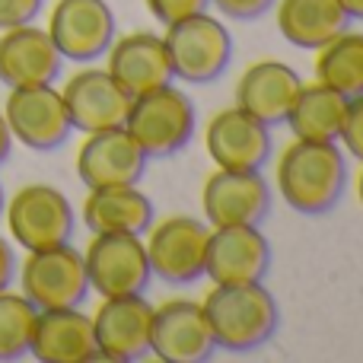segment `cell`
Returning <instances> with one entry per match:
<instances>
[{"instance_id": "cell-1", "label": "cell", "mask_w": 363, "mask_h": 363, "mask_svg": "<svg viewBox=\"0 0 363 363\" xmlns=\"http://www.w3.org/2000/svg\"><path fill=\"white\" fill-rule=\"evenodd\" d=\"M347 188V163L338 140L294 138L274 160V191L296 213L319 217L341 201Z\"/></svg>"}, {"instance_id": "cell-17", "label": "cell", "mask_w": 363, "mask_h": 363, "mask_svg": "<svg viewBox=\"0 0 363 363\" xmlns=\"http://www.w3.org/2000/svg\"><path fill=\"white\" fill-rule=\"evenodd\" d=\"M147 169V153L138 140L121 128L86 134V140L77 150V176L86 188L108 185H138Z\"/></svg>"}, {"instance_id": "cell-32", "label": "cell", "mask_w": 363, "mask_h": 363, "mask_svg": "<svg viewBox=\"0 0 363 363\" xmlns=\"http://www.w3.org/2000/svg\"><path fill=\"white\" fill-rule=\"evenodd\" d=\"M10 147H13V134H10V128H6L4 112H0V163H6V157H10Z\"/></svg>"}, {"instance_id": "cell-28", "label": "cell", "mask_w": 363, "mask_h": 363, "mask_svg": "<svg viewBox=\"0 0 363 363\" xmlns=\"http://www.w3.org/2000/svg\"><path fill=\"white\" fill-rule=\"evenodd\" d=\"M144 4L153 19L169 26V23H176V19H185V16H191V13L207 10L211 0H144Z\"/></svg>"}, {"instance_id": "cell-5", "label": "cell", "mask_w": 363, "mask_h": 363, "mask_svg": "<svg viewBox=\"0 0 363 363\" xmlns=\"http://www.w3.org/2000/svg\"><path fill=\"white\" fill-rule=\"evenodd\" d=\"M207 239H211V226L204 220H194L188 213H172L147 226L144 249L150 271L166 284H194L204 277L207 262Z\"/></svg>"}, {"instance_id": "cell-25", "label": "cell", "mask_w": 363, "mask_h": 363, "mask_svg": "<svg viewBox=\"0 0 363 363\" xmlns=\"http://www.w3.org/2000/svg\"><path fill=\"white\" fill-rule=\"evenodd\" d=\"M315 80L345 99L363 93V32L341 29L315 48Z\"/></svg>"}, {"instance_id": "cell-13", "label": "cell", "mask_w": 363, "mask_h": 363, "mask_svg": "<svg viewBox=\"0 0 363 363\" xmlns=\"http://www.w3.org/2000/svg\"><path fill=\"white\" fill-rule=\"evenodd\" d=\"M217 351L201 300H166L153 306L150 354L163 363H201Z\"/></svg>"}, {"instance_id": "cell-16", "label": "cell", "mask_w": 363, "mask_h": 363, "mask_svg": "<svg viewBox=\"0 0 363 363\" xmlns=\"http://www.w3.org/2000/svg\"><path fill=\"white\" fill-rule=\"evenodd\" d=\"M271 268V242L258 226H211L204 277L211 284H258Z\"/></svg>"}, {"instance_id": "cell-18", "label": "cell", "mask_w": 363, "mask_h": 363, "mask_svg": "<svg viewBox=\"0 0 363 363\" xmlns=\"http://www.w3.org/2000/svg\"><path fill=\"white\" fill-rule=\"evenodd\" d=\"M106 55V70L125 86V93H131V99L176 80L166 42L157 32L140 29L128 32V35H115Z\"/></svg>"}, {"instance_id": "cell-20", "label": "cell", "mask_w": 363, "mask_h": 363, "mask_svg": "<svg viewBox=\"0 0 363 363\" xmlns=\"http://www.w3.org/2000/svg\"><path fill=\"white\" fill-rule=\"evenodd\" d=\"M303 80L290 64L284 61H255L242 70L236 80V106L258 118L262 125L274 128L287 118Z\"/></svg>"}, {"instance_id": "cell-21", "label": "cell", "mask_w": 363, "mask_h": 363, "mask_svg": "<svg viewBox=\"0 0 363 363\" xmlns=\"http://www.w3.org/2000/svg\"><path fill=\"white\" fill-rule=\"evenodd\" d=\"M29 354L42 363H89L96 360L93 319L80 306L38 309Z\"/></svg>"}, {"instance_id": "cell-6", "label": "cell", "mask_w": 363, "mask_h": 363, "mask_svg": "<svg viewBox=\"0 0 363 363\" xmlns=\"http://www.w3.org/2000/svg\"><path fill=\"white\" fill-rule=\"evenodd\" d=\"M19 287L35 309H67L80 306L89 296L86 268H83V252L70 242L35 249L19 264Z\"/></svg>"}, {"instance_id": "cell-35", "label": "cell", "mask_w": 363, "mask_h": 363, "mask_svg": "<svg viewBox=\"0 0 363 363\" xmlns=\"http://www.w3.org/2000/svg\"><path fill=\"white\" fill-rule=\"evenodd\" d=\"M4 204H6V198H4V185H0V213H4Z\"/></svg>"}, {"instance_id": "cell-22", "label": "cell", "mask_w": 363, "mask_h": 363, "mask_svg": "<svg viewBox=\"0 0 363 363\" xmlns=\"http://www.w3.org/2000/svg\"><path fill=\"white\" fill-rule=\"evenodd\" d=\"M83 201V223L89 233H138L144 236L153 223V201L138 185H108L86 188Z\"/></svg>"}, {"instance_id": "cell-12", "label": "cell", "mask_w": 363, "mask_h": 363, "mask_svg": "<svg viewBox=\"0 0 363 363\" xmlns=\"http://www.w3.org/2000/svg\"><path fill=\"white\" fill-rule=\"evenodd\" d=\"M64 61L89 64L108 51L115 38V13L106 0H57L45 29Z\"/></svg>"}, {"instance_id": "cell-11", "label": "cell", "mask_w": 363, "mask_h": 363, "mask_svg": "<svg viewBox=\"0 0 363 363\" xmlns=\"http://www.w3.org/2000/svg\"><path fill=\"white\" fill-rule=\"evenodd\" d=\"M201 211L207 226H258L271 211L262 169H217L204 179Z\"/></svg>"}, {"instance_id": "cell-19", "label": "cell", "mask_w": 363, "mask_h": 363, "mask_svg": "<svg viewBox=\"0 0 363 363\" xmlns=\"http://www.w3.org/2000/svg\"><path fill=\"white\" fill-rule=\"evenodd\" d=\"M64 57L51 35L32 23L0 29V83L16 86H45L61 77Z\"/></svg>"}, {"instance_id": "cell-27", "label": "cell", "mask_w": 363, "mask_h": 363, "mask_svg": "<svg viewBox=\"0 0 363 363\" xmlns=\"http://www.w3.org/2000/svg\"><path fill=\"white\" fill-rule=\"evenodd\" d=\"M338 144H345V150L351 153L354 160H360V163H363V93L347 99Z\"/></svg>"}, {"instance_id": "cell-29", "label": "cell", "mask_w": 363, "mask_h": 363, "mask_svg": "<svg viewBox=\"0 0 363 363\" xmlns=\"http://www.w3.org/2000/svg\"><path fill=\"white\" fill-rule=\"evenodd\" d=\"M217 6V13L230 19H239V23H249V19H258L274 6V0H211Z\"/></svg>"}, {"instance_id": "cell-4", "label": "cell", "mask_w": 363, "mask_h": 363, "mask_svg": "<svg viewBox=\"0 0 363 363\" xmlns=\"http://www.w3.org/2000/svg\"><path fill=\"white\" fill-rule=\"evenodd\" d=\"M163 42L166 51H169L172 74L185 83H211L230 67L233 57L230 29L207 10L169 23Z\"/></svg>"}, {"instance_id": "cell-9", "label": "cell", "mask_w": 363, "mask_h": 363, "mask_svg": "<svg viewBox=\"0 0 363 363\" xmlns=\"http://www.w3.org/2000/svg\"><path fill=\"white\" fill-rule=\"evenodd\" d=\"M96 338V360L131 363L150 354L153 306L144 294L99 296V306L89 315Z\"/></svg>"}, {"instance_id": "cell-3", "label": "cell", "mask_w": 363, "mask_h": 363, "mask_svg": "<svg viewBox=\"0 0 363 363\" xmlns=\"http://www.w3.org/2000/svg\"><path fill=\"white\" fill-rule=\"evenodd\" d=\"M198 128V112L188 93L166 83L144 96H134L125 118V131L150 157H172L185 150Z\"/></svg>"}, {"instance_id": "cell-34", "label": "cell", "mask_w": 363, "mask_h": 363, "mask_svg": "<svg viewBox=\"0 0 363 363\" xmlns=\"http://www.w3.org/2000/svg\"><path fill=\"white\" fill-rule=\"evenodd\" d=\"M357 201H360V207H363V166H360V176H357Z\"/></svg>"}, {"instance_id": "cell-14", "label": "cell", "mask_w": 363, "mask_h": 363, "mask_svg": "<svg viewBox=\"0 0 363 363\" xmlns=\"http://www.w3.org/2000/svg\"><path fill=\"white\" fill-rule=\"evenodd\" d=\"M61 96L70 125L83 134L121 128L131 108V93H125V86L106 67H80L64 80Z\"/></svg>"}, {"instance_id": "cell-24", "label": "cell", "mask_w": 363, "mask_h": 363, "mask_svg": "<svg viewBox=\"0 0 363 363\" xmlns=\"http://www.w3.org/2000/svg\"><path fill=\"white\" fill-rule=\"evenodd\" d=\"M345 106V96L328 89L325 83H303L284 121L290 125V134L300 140H338Z\"/></svg>"}, {"instance_id": "cell-31", "label": "cell", "mask_w": 363, "mask_h": 363, "mask_svg": "<svg viewBox=\"0 0 363 363\" xmlns=\"http://www.w3.org/2000/svg\"><path fill=\"white\" fill-rule=\"evenodd\" d=\"M16 277V255H13V245L0 236V290H6Z\"/></svg>"}, {"instance_id": "cell-2", "label": "cell", "mask_w": 363, "mask_h": 363, "mask_svg": "<svg viewBox=\"0 0 363 363\" xmlns=\"http://www.w3.org/2000/svg\"><path fill=\"white\" fill-rule=\"evenodd\" d=\"M217 347L230 354H245L262 347L277 332V300L258 284H213L201 300Z\"/></svg>"}, {"instance_id": "cell-33", "label": "cell", "mask_w": 363, "mask_h": 363, "mask_svg": "<svg viewBox=\"0 0 363 363\" xmlns=\"http://www.w3.org/2000/svg\"><path fill=\"white\" fill-rule=\"evenodd\" d=\"M341 6L351 19H363V0H341Z\"/></svg>"}, {"instance_id": "cell-26", "label": "cell", "mask_w": 363, "mask_h": 363, "mask_svg": "<svg viewBox=\"0 0 363 363\" xmlns=\"http://www.w3.org/2000/svg\"><path fill=\"white\" fill-rule=\"evenodd\" d=\"M38 309L23 294L0 290V360H19L29 354Z\"/></svg>"}, {"instance_id": "cell-8", "label": "cell", "mask_w": 363, "mask_h": 363, "mask_svg": "<svg viewBox=\"0 0 363 363\" xmlns=\"http://www.w3.org/2000/svg\"><path fill=\"white\" fill-rule=\"evenodd\" d=\"M4 213L13 242L23 245L26 252L70 242L74 236V207L67 194L57 191L55 185H42V182L23 185L4 204Z\"/></svg>"}, {"instance_id": "cell-15", "label": "cell", "mask_w": 363, "mask_h": 363, "mask_svg": "<svg viewBox=\"0 0 363 363\" xmlns=\"http://www.w3.org/2000/svg\"><path fill=\"white\" fill-rule=\"evenodd\" d=\"M204 150L217 169H262L271 160V128L239 106L213 112L204 128Z\"/></svg>"}, {"instance_id": "cell-10", "label": "cell", "mask_w": 363, "mask_h": 363, "mask_svg": "<svg viewBox=\"0 0 363 363\" xmlns=\"http://www.w3.org/2000/svg\"><path fill=\"white\" fill-rule=\"evenodd\" d=\"M4 118L13 140L42 153L57 150L74 131L64 96L61 89H55V83L10 89V96L4 102Z\"/></svg>"}, {"instance_id": "cell-30", "label": "cell", "mask_w": 363, "mask_h": 363, "mask_svg": "<svg viewBox=\"0 0 363 363\" xmlns=\"http://www.w3.org/2000/svg\"><path fill=\"white\" fill-rule=\"evenodd\" d=\"M42 4L45 0H0V29L32 23L42 10Z\"/></svg>"}, {"instance_id": "cell-7", "label": "cell", "mask_w": 363, "mask_h": 363, "mask_svg": "<svg viewBox=\"0 0 363 363\" xmlns=\"http://www.w3.org/2000/svg\"><path fill=\"white\" fill-rule=\"evenodd\" d=\"M83 268L96 296L144 294L153 277L144 236L138 233H93L83 249Z\"/></svg>"}, {"instance_id": "cell-23", "label": "cell", "mask_w": 363, "mask_h": 363, "mask_svg": "<svg viewBox=\"0 0 363 363\" xmlns=\"http://www.w3.org/2000/svg\"><path fill=\"white\" fill-rule=\"evenodd\" d=\"M274 23L290 45L315 51L341 29H347L351 16L345 13L341 0H274Z\"/></svg>"}]
</instances>
